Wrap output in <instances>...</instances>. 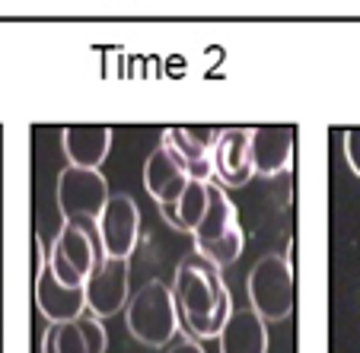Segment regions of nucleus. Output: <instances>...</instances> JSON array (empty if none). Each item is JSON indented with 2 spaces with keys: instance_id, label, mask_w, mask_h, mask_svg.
<instances>
[{
  "instance_id": "1",
  "label": "nucleus",
  "mask_w": 360,
  "mask_h": 353,
  "mask_svg": "<svg viewBox=\"0 0 360 353\" xmlns=\"http://www.w3.org/2000/svg\"><path fill=\"white\" fill-rule=\"evenodd\" d=\"M172 293H176L179 319H182L188 338H220V331L233 315V299L217 265L201 258L198 251L182 258Z\"/></svg>"
},
{
  "instance_id": "2",
  "label": "nucleus",
  "mask_w": 360,
  "mask_h": 353,
  "mask_svg": "<svg viewBox=\"0 0 360 353\" xmlns=\"http://www.w3.org/2000/svg\"><path fill=\"white\" fill-rule=\"evenodd\" d=\"M102 258L105 255H102L96 223H89V220H68L61 226V232H58L55 245L48 248L45 265L64 286H86V280L93 277V271L99 267Z\"/></svg>"
},
{
  "instance_id": "3",
  "label": "nucleus",
  "mask_w": 360,
  "mask_h": 353,
  "mask_svg": "<svg viewBox=\"0 0 360 353\" xmlns=\"http://www.w3.org/2000/svg\"><path fill=\"white\" fill-rule=\"evenodd\" d=\"M128 331L147 347H166L179 331L176 293L163 280H150L128 302Z\"/></svg>"
},
{
  "instance_id": "4",
  "label": "nucleus",
  "mask_w": 360,
  "mask_h": 353,
  "mask_svg": "<svg viewBox=\"0 0 360 353\" xmlns=\"http://www.w3.org/2000/svg\"><path fill=\"white\" fill-rule=\"evenodd\" d=\"M191 236H195L198 255L217 267L233 265V261L243 255L245 236H243V229H239L236 207H233V201L226 197V191L220 188V185L211 182V204H207V213H204L201 226H198Z\"/></svg>"
},
{
  "instance_id": "5",
  "label": "nucleus",
  "mask_w": 360,
  "mask_h": 353,
  "mask_svg": "<svg viewBox=\"0 0 360 353\" xmlns=\"http://www.w3.org/2000/svg\"><path fill=\"white\" fill-rule=\"evenodd\" d=\"M249 302L265 321H281L293 309V267L284 255L271 251L249 271Z\"/></svg>"
},
{
  "instance_id": "6",
  "label": "nucleus",
  "mask_w": 360,
  "mask_h": 353,
  "mask_svg": "<svg viewBox=\"0 0 360 353\" xmlns=\"http://www.w3.org/2000/svg\"><path fill=\"white\" fill-rule=\"evenodd\" d=\"M109 185L99 175V169H77L68 166L58 175V207L64 223L68 220H89L99 223L102 211L109 204Z\"/></svg>"
},
{
  "instance_id": "7",
  "label": "nucleus",
  "mask_w": 360,
  "mask_h": 353,
  "mask_svg": "<svg viewBox=\"0 0 360 353\" xmlns=\"http://www.w3.org/2000/svg\"><path fill=\"white\" fill-rule=\"evenodd\" d=\"M224 128H166L163 147L188 172L191 182H214V147Z\"/></svg>"
},
{
  "instance_id": "8",
  "label": "nucleus",
  "mask_w": 360,
  "mask_h": 353,
  "mask_svg": "<svg viewBox=\"0 0 360 353\" xmlns=\"http://www.w3.org/2000/svg\"><path fill=\"white\" fill-rule=\"evenodd\" d=\"M96 229H99V242H102V255L105 258L128 261L131 251L137 248V239H141V211H137V201L131 194H112L99 223H96Z\"/></svg>"
},
{
  "instance_id": "9",
  "label": "nucleus",
  "mask_w": 360,
  "mask_h": 353,
  "mask_svg": "<svg viewBox=\"0 0 360 353\" xmlns=\"http://www.w3.org/2000/svg\"><path fill=\"white\" fill-rule=\"evenodd\" d=\"M128 261L122 258H102L93 277L86 280V309L96 319H109L122 312L128 299Z\"/></svg>"
},
{
  "instance_id": "10",
  "label": "nucleus",
  "mask_w": 360,
  "mask_h": 353,
  "mask_svg": "<svg viewBox=\"0 0 360 353\" xmlns=\"http://www.w3.org/2000/svg\"><path fill=\"white\" fill-rule=\"evenodd\" d=\"M252 175V128H226L214 147V178L220 188H243Z\"/></svg>"
},
{
  "instance_id": "11",
  "label": "nucleus",
  "mask_w": 360,
  "mask_h": 353,
  "mask_svg": "<svg viewBox=\"0 0 360 353\" xmlns=\"http://www.w3.org/2000/svg\"><path fill=\"white\" fill-rule=\"evenodd\" d=\"M35 302H39V312L51 325L80 321V315L86 312V286H64L55 274L48 271L45 258H41L39 277H35Z\"/></svg>"
},
{
  "instance_id": "12",
  "label": "nucleus",
  "mask_w": 360,
  "mask_h": 353,
  "mask_svg": "<svg viewBox=\"0 0 360 353\" xmlns=\"http://www.w3.org/2000/svg\"><path fill=\"white\" fill-rule=\"evenodd\" d=\"M293 140L297 131L290 124H262L252 128V166L255 175H281L293 166Z\"/></svg>"
},
{
  "instance_id": "13",
  "label": "nucleus",
  "mask_w": 360,
  "mask_h": 353,
  "mask_svg": "<svg viewBox=\"0 0 360 353\" xmlns=\"http://www.w3.org/2000/svg\"><path fill=\"white\" fill-rule=\"evenodd\" d=\"M61 147L70 166L77 169H99L109 156L112 128L109 124H70L61 131Z\"/></svg>"
},
{
  "instance_id": "14",
  "label": "nucleus",
  "mask_w": 360,
  "mask_h": 353,
  "mask_svg": "<svg viewBox=\"0 0 360 353\" xmlns=\"http://www.w3.org/2000/svg\"><path fill=\"white\" fill-rule=\"evenodd\" d=\"M188 182H191L188 172L176 163V156H172L163 143H160L147 156V163H143V185H147L150 197H153L160 207L176 204L179 197H182V191L188 188Z\"/></svg>"
},
{
  "instance_id": "15",
  "label": "nucleus",
  "mask_w": 360,
  "mask_h": 353,
  "mask_svg": "<svg viewBox=\"0 0 360 353\" xmlns=\"http://www.w3.org/2000/svg\"><path fill=\"white\" fill-rule=\"evenodd\" d=\"M220 353H268V328L255 309H239L220 331Z\"/></svg>"
},
{
  "instance_id": "16",
  "label": "nucleus",
  "mask_w": 360,
  "mask_h": 353,
  "mask_svg": "<svg viewBox=\"0 0 360 353\" xmlns=\"http://www.w3.org/2000/svg\"><path fill=\"white\" fill-rule=\"evenodd\" d=\"M207 204H211V182H188V188L182 191L176 204H163L166 223L179 232H195L201 226L204 213H207Z\"/></svg>"
},
{
  "instance_id": "17",
  "label": "nucleus",
  "mask_w": 360,
  "mask_h": 353,
  "mask_svg": "<svg viewBox=\"0 0 360 353\" xmlns=\"http://www.w3.org/2000/svg\"><path fill=\"white\" fill-rule=\"evenodd\" d=\"M41 353H89L86 340H83L80 321H68V325H51L41 340Z\"/></svg>"
},
{
  "instance_id": "18",
  "label": "nucleus",
  "mask_w": 360,
  "mask_h": 353,
  "mask_svg": "<svg viewBox=\"0 0 360 353\" xmlns=\"http://www.w3.org/2000/svg\"><path fill=\"white\" fill-rule=\"evenodd\" d=\"M80 328H83V340H86V350L89 353H105L109 347V338H105V328L96 315H80Z\"/></svg>"
},
{
  "instance_id": "19",
  "label": "nucleus",
  "mask_w": 360,
  "mask_h": 353,
  "mask_svg": "<svg viewBox=\"0 0 360 353\" xmlns=\"http://www.w3.org/2000/svg\"><path fill=\"white\" fill-rule=\"evenodd\" d=\"M345 156H347V166L354 169V175L360 178V128L345 131Z\"/></svg>"
},
{
  "instance_id": "20",
  "label": "nucleus",
  "mask_w": 360,
  "mask_h": 353,
  "mask_svg": "<svg viewBox=\"0 0 360 353\" xmlns=\"http://www.w3.org/2000/svg\"><path fill=\"white\" fill-rule=\"evenodd\" d=\"M169 353H204V350H201V344H198L195 338H182L179 344H172Z\"/></svg>"
}]
</instances>
